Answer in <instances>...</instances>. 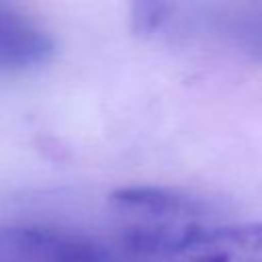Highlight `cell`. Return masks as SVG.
<instances>
[{"label": "cell", "mask_w": 262, "mask_h": 262, "mask_svg": "<svg viewBox=\"0 0 262 262\" xmlns=\"http://www.w3.org/2000/svg\"><path fill=\"white\" fill-rule=\"evenodd\" d=\"M139 33L203 37L254 61H262V2L237 4H168L139 2L133 6Z\"/></svg>", "instance_id": "1"}, {"label": "cell", "mask_w": 262, "mask_h": 262, "mask_svg": "<svg viewBox=\"0 0 262 262\" xmlns=\"http://www.w3.org/2000/svg\"><path fill=\"white\" fill-rule=\"evenodd\" d=\"M53 53L49 31L27 12L0 2V74L31 70Z\"/></svg>", "instance_id": "2"}, {"label": "cell", "mask_w": 262, "mask_h": 262, "mask_svg": "<svg viewBox=\"0 0 262 262\" xmlns=\"http://www.w3.org/2000/svg\"><path fill=\"white\" fill-rule=\"evenodd\" d=\"M180 262H262V221L215 225Z\"/></svg>", "instance_id": "3"}]
</instances>
